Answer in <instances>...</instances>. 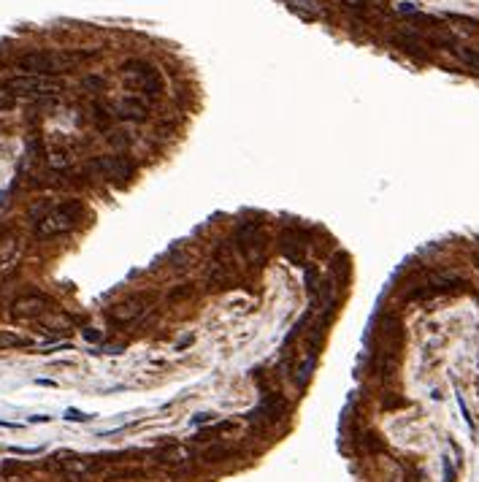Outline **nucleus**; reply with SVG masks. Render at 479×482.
<instances>
[{"label":"nucleus","mask_w":479,"mask_h":482,"mask_svg":"<svg viewBox=\"0 0 479 482\" xmlns=\"http://www.w3.org/2000/svg\"><path fill=\"white\" fill-rule=\"evenodd\" d=\"M84 57H87V52H30L17 60V70L35 76H54L73 68Z\"/></svg>","instance_id":"1"},{"label":"nucleus","mask_w":479,"mask_h":482,"mask_svg":"<svg viewBox=\"0 0 479 482\" xmlns=\"http://www.w3.org/2000/svg\"><path fill=\"white\" fill-rule=\"evenodd\" d=\"M84 217V203L82 201H65L60 206H52L46 214L35 223V236L38 239H54V236L70 233L82 223Z\"/></svg>","instance_id":"2"},{"label":"nucleus","mask_w":479,"mask_h":482,"mask_svg":"<svg viewBox=\"0 0 479 482\" xmlns=\"http://www.w3.org/2000/svg\"><path fill=\"white\" fill-rule=\"evenodd\" d=\"M62 84L57 76H35V73H19L3 82V92L14 98H49L62 92Z\"/></svg>","instance_id":"3"},{"label":"nucleus","mask_w":479,"mask_h":482,"mask_svg":"<svg viewBox=\"0 0 479 482\" xmlns=\"http://www.w3.org/2000/svg\"><path fill=\"white\" fill-rule=\"evenodd\" d=\"M122 79H125V84H128L130 90L152 95V98H157V95L163 92L160 70H157L152 62H146V60H128L122 65Z\"/></svg>","instance_id":"4"},{"label":"nucleus","mask_w":479,"mask_h":482,"mask_svg":"<svg viewBox=\"0 0 479 482\" xmlns=\"http://www.w3.org/2000/svg\"><path fill=\"white\" fill-rule=\"evenodd\" d=\"M92 171H98L100 176L111 179V181H128L133 176V163L122 155H103V157H95L90 163Z\"/></svg>","instance_id":"5"},{"label":"nucleus","mask_w":479,"mask_h":482,"mask_svg":"<svg viewBox=\"0 0 479 482\" xmlns=\"http://www.w3.org/2000/svg\"><path fill=\"white\" fill-rule=\"evenodd\" d=\"M46 312H52V301L41 293H30L22 295L11 304V314L17 320H41Z\"/></svg>","instance_id":"6"},{"label":"nucleus","mask_w":479,"mask_h":482,"mask_svg":"<svg viewBox=\"0 0 479 482\" xmlns=\"http://www.w3.org/2000/svg\"><path fill=\"white\" fill-rule=\"evenodd\" d=\"M146 309V298L144 295H130L125 298V301L114 304L111 309H108V320L114 322V325H128V322L138 320L141 314Z\"/></svg>","instance_id":"7"},{"label":"nucleus","mask_w":479,"mask_h":482,"mask_svg":"<svg viewBox=\"0 0 479 482\" xmlns=\"http://www.w3.org/2000/svg\"><path fill=\"white\" fill-rule=\"evenodd\" d=\"M238 247H241V252H244L249 260L260 257V252H263L260 225H257V223H244V225H241L238 228Z\"/></svg>","instance_id":"8"},{"label":"nucleus","mask_w":479,"mask_h":482,"mask_svg":"<svg viewBox=\"0 0 479 482\" xmlns=\"http://www.w3.org/2000/svg\"><path fill=\"white\" fill-rule=\"evenodd\" d=\"M111 112L116 117H122V120H146L149 106H146V100L136 98V95H122V98L114 100Z\"/></svg>","instance_id":"9"},{"label":"nucleus","mask_w":479,"mask_h":482,"mask_svg":"<svg viewBox=\"0 0 479 482\" xmlns=\"http://www.w3.org/2000/svg\"><path fill=\"white\" fill-rule=\"evenodd\" d=\"M157 461H160V466L176 471V469H184V466L192 461V453H190V447H184V444H168L166 450H160Z\"/></svg>","instance_id":"10"},{"label":"nucleus","mask_w":479,"mask_h":482,"mask_svg":"<svg viewBox=\"0 0 479 482\" xmlns=\"http://www.w3.org/2000/svg\"><path fill=\"white\" fill-rule=\"evenodd\" d=\"M314 366H317V350H314V342L303 350L301 355V360H298V366H295V382L301 385V388H306L309 385V379L314 374Z\"/></svg>","instance_id":"11"},{"label":"nucleus","mask_w":479,"mask_h":482,"mask_svg":"<svg viewBox=\"0 0 479 482\" xmlns=\"http://www.w3.org/2000/svg\"><path fill=\"white\" fill-rule=\"evenodd\" d=\"M392 44H395L401 52L417 54V57H422V54H425V49H428V44L422 41V38L412 35V33H395V35H392Z\"/></svg>","instance_id":"12"},{"label":"nucleus","mask_w":479,"mask_h":482,"mask_svg":"<svg viewBox=\"0 0 479 482\" xmlns=\"http://www.w3.org/2000/svg\"><path fill=\"white\" fill-rule=\"evenodd\" d=\"M285 3L290 6V11H295L298 17H303L309 22L323 17V6H320V0H285Z\"/></svg>","instance_id":"13"},{"label":"nucleus","mask_w":479,"mask_h":482,"mask_svg":"<svg viewBox=\"0 0 479 482\" xmlns=\"http://www.w3.org/2000/svg\"><path fill=\"white\" fill-rule=\"evenodd\" d=\"M206 279L211 287H225V284H230L233 279V271H230V266H225V263H219V260H214L209 268V274H206Z\"/></svg>","instance_id":"14"},{"label":"nucleus","mask_w":479,"mask_h":482,"mask_svg":"<svg viewBox=\"0 0 479 482\" xmlns=\"http://www.w3.org/2000/svg\"><path fill=\"white\" fill-rule=\"evenodd\" d=\"M38 322H41L46 330H54V333H60V330H68L70 325H73V320H70L68 314L57 312V309H54V312H46Z\"/></svg>","instance_id":"15"},{"label":"nucleus","mask_w":479,"mask_h":482,"mask_svg":"<svg viewBox=\"0 0 479 482\" xmlns=\"http://www.w3.org/2000/svg\"><path fill=\"white\" fill-rule=\"evenodd\" d=\"M460 284V276H455L450 271H436L428 276V287H433L436 293H444V290H452Z\"/></svg>","instance_id":"16"},{"label":"nucleus","mask_w":479,"mask_h":482,"mask_svg":"<svg viewBox=\"0 0 479 482\" xmlns=\"http://www.w3.org/2000/svg\"><path fill=\"white\" fill-rule=\"evenodd\" d=\"M62 469H65L68 474L82 477V474H90L92 469H95V463H92L90 458H76V455H70L68 461H62Z\"/></svg>","instance_id":"17"},{"label":"nucleus","mask_w":479,"mask_h":482,"mask_svg":"<svg viewBox=\"0 0 479 482\" xmlns=\"http://www.w3.org/2000/svg\"><path fill=\"white\" fill-rule=\"evenodd\" d=\"M30 344L33 342L27 336H19L14 330H0V350H17V347H30Z\"/></svg>","instance_id":"18"},{"label":"nucleus","mask_w":479,"mask_h":482,"mask_svg":"<svg viewBox=\"0 0 479 482\" xmlns=\"http://www.w3.org/2000/svg\"><path fill=\"white\" fill-rule=\"evenodd\" d=\"M455 54H458V60H460L466 68H471V70H476V73H479V49H471V46H460V49L455 52Z\"/></svg>","instance_id":"19"},{"label":"nucleus","mask_w":479,"mask_h":482,"mask_svg":"<svg viewBox=\"0 0 479 482\" xmlns=\"http://www.w3.org/2000/svg\"><path fill=\"white\" fill-rule=\"evenodd\" d=\"M233 431V420H225V423H217V425H209V428L198 431V436L195 439H206V436H222V433Z\"/></svg>","instance_id":"20"},{"label":"nucleus","mask_w":479,"mask_h":482,"mask_svg":"<svg viewBox=\"0 0 479 482\" xmlns=\"http://www.w3.org/2000/svg\"><path fill=\"white\" fill-rule=\"evenodd\" d=\"M14 255H17V241L14 239H6V241H0V268L3 266H9Z\"/></svg>","instance_id":"21"},{"label":"nucleus","mask_w":479,"mask_h":482,"mask_svg":"<svg viewBox=\"0 0 479 482\" xmlns=\"http://www.w3.org/2000/svg\"><path fill=\"white\" fill-rule=\"evenodd\" d=\"M46 163H49V168H54V171H65L68 165H70V157H68L65 152H52Z\"/></svg>","instance_id":"22"},{"label":"nucleus","mask_w":479,"mask_h":482,"mask_svg":"<svg viewBox=\"0 0 479 482\" xmlns=\"http://www.w3.org/2000/svg\"><path fill=\"white\" fill-rule=\"evenodd\" d=\"M227 455H230V450H227V447H217L214 444V447H209L206 453H203V461H209V463L211 461H222V458H227Z\"/></svg>","instance_id":"23"},{"label":"nucleus","mask_w":479,"mask_h":482,"mask_svg":"<svg viewBox=\"0 0 479 482\" xmlns=\"http://www.w3.org/2000/svg\"><path fill=\"white\" fill-rule=\"evenodd\" d=\"M190 295H192V287H190V284H179L176 290H171V293H168L171 301H182V298H190Z\"/></svg>","instance_id":"24"},{"label":"nucleus","mask_w":479,"mask_h":482,"mask_svg":"<svg viewBox=\"0 0 479 482\" xmlns=\"http://www.w3.org/2000/svg\"><path fill=\"white\" fill-rule=\"evenodd\" d=\"M65 420H73V423H87V420H92V415H87V412H78V409H65Z\"/></svg>","instance_id":"25"},{"label":"nucleus","mask_w":479,"mask_h":482,"mask_svg":"<svg viewBox=\"0 0 479 482\" xmlns=\"http://www.w3.org/2000/svg\"><path fill=\"white\" fill-rule=\"evenodd\" d=\"M82 336L87 339V342H103V333H100V330H95V328H84Z\"/></svg>","instance_id":"26"},{"label":"nucleus","mask_w":479,"mask_h":482,"mask_svg":"<svg viewBox=\"0 0 479 482\" xmlns=\"http://www.w3.org/2000/svg\"><path fill=\"white\" fill-rule=\"evenodd\" d=\"M206 423H214V415L211 412H198L192 417V425H206Z\"/></svg>","instance_id":"27"},{"label":"nucleus","mask_w":479,"mask_h":482,"mask_svg":"<svg viewBox=\"0 0 479 482\" xmlns=\"http://www.w3.org/2000/svg\"><path fill=\"white\" fill-rule=\"evenodd\" d=\"M14 455H38L41 453V447H11Z\"/></svg>","instance_id":"28"},{"label":"nucleus","mask_w":479,"mask_h":482,"mask_svg":"<svg viewBox=\"0 0 479 482\" xmlns=\"http://www.w3.org/2000/svg\"><path fill=\"white\" fill-rule=\"evenodd\" d=\"M444 482H455V469L450 461H444Z\"/></svg>","instance_id":"29"},{"label":"nucleus","mask_w":479,"mask_h":482,"mask_svg":"<svg viewBox=\"0 0 479 482\" xmlns=\"http://www.w3.org/2000/svg\"><path fill=\"white\" fill-rule=\"evenodd\" d=\"M341 6H347V9H360L363 0H341Z\"/></svg>","instance_id":"30"},{"label":"nucleus","mask_w":479,"mask_h":482,"mask_svg":"<svg viewBox=\"0 0 479 482\" xmlns=\"http://www.w3.org/2000/svg\"><path fill=\"white\" fill-rule=\"evenodd\" d=\"M398 11L401 14H414V6L412 3H398Z\"/></svg>","instance_id":"31"},{"label":"nucleus","mask_w":479,"mask_h":482,"mask_svg":"<svg viewBox=\"0 0 479 482\" xmlns=\"http://www.w3.org/2000/svg\"><path fill=\"white\" fill-rule=\"evenodd\" d=\"M52 417H46V415H35V417H30V423H49Z\"/></svg>","instance_id":"32"},{"label":"nucleus","mask_w":479,"mask_h":482,"mask_svg":"<svg viewBox=\"0 0 479 482\" xmlns=\"http://www.w3.org/2000/svg\"><path fill=\"white\" fill-rule=\"evenodd\" d=\"M476 268H479V266H476Z\"/></svg>","instance_id":"33"}]
</instances>
